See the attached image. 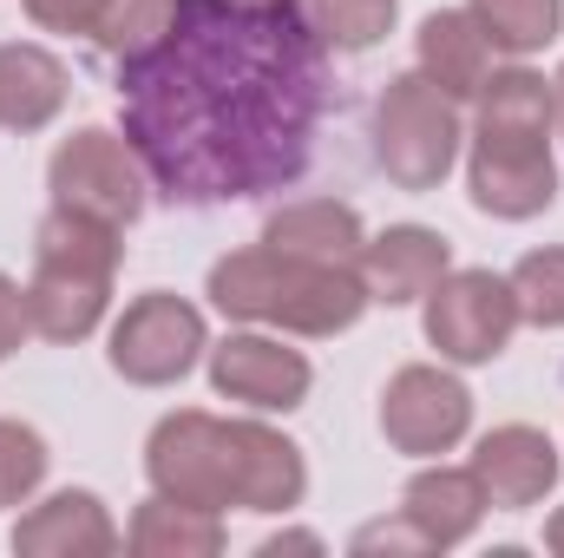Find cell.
I'll use <instances>...</instances> for the list:
<instances>
[{
  "label": "cell",
  "instance_id": "1",
  "mask_svg": "<svg viewBox=\"0 0 564 558\" xmlns=\"http://www.w3.org/2000/svg\"><path fill=\"white\" fill-rule=\"evenodd\" d=\"M328 46L302 0H171L164 33L119 66L126 144L177 204L263 197L308 171Z\"/></svg>",
  "mask_w": 564,
  "mask_h": 558
},
{
  "label": "cell",
  "instance_id": "2",
  "mask_svg": "<svg viewBox=\"0 0 564 558\" xmlns=\"http://www.w3.org/2000/svg\"><path fill=\"white\" fill-rule=\"evenodd\" d=\"M473 151H466V191L486 217L525 224L558 204V158H552V126L558 99L552 79L532 66H492L486 86L473 93Z\"/></svg>",
  "mask_w": 564,
  "mask_h": 558
},
{
  "label": "cell",
  "instance_id": "3",
  "mask_svg": "<svg viewBox=\"0 0 564 558\" xmlns=\"http://www.w3.org/2000/svg\"><path fill=\"white\" fill-rule=\"evenodd\" d=\"M210 302L230 322H270L289 335H341L368 315V282H361V264H308L276 244H257L210 264Z\"/></svg>",
  "mask_w": 564,
  "mask_h": 558
},
{
  "label": "cell",
  "instance_id": "4",
  "mask_svg": "<svg viewBox=\"0 0 564 558\" xmlns=\"http://www.w3.org/2000/svg\"><path fill=\"white\" fill-rule=\"evenodd\" d=\"M126 264V244L112 224L53 204L33 230V277H26V315L33 335L46 342H86L106 309H112V282Z\"/></svg>",
  "mask_w": 564,
  "mask_h": 558
},
{
  "label": "cell",
  "instance_id": "5",
  "mask_svg": "<svg viewBox=\"0 0 564 558\" xmlns=\"http://www.w3.org/2000/svg\"><path fill=\"white\" fill-rule=\"evenodd\" d=\"M459 99H446L421 66L414 73H394L375 99V158L388 171L394 191H440L453 158H459Z\"/></svg>",
  "mask_w": 564,
  "mask_h": 558
},
{
  "label": "cell",
  "instance_id": "6",
  "mask_svg": "<svg viewBox=\"0 0 564 558\" xmlns=\"http://www.w3.org/2000/svg\"><path fill=\"white\" fill-rule=\"evenodd\" d=\"M144 473H151V493H164V500H184V506H204V513L243 506V486H237V427L204 415V408L164 415L151 427Z\"/></svg>",
  "mask_w": 564,
  "mask_h": 558
},
{
  "label": "cell",
  "instance_id": "7",
  "mask_svg": "<svg viewBox=\"0 0 564 558\" xmlns=\"http://www.w3.org/2000/svg\"><path fill=\"white\" fill-rule=\"evenodd\" d=\"M46 191H53V204L86 211V217H99V224L126 230V224H139L151 178H144L139 151L119 139V132L86 126V132L59 139L53 164H46Z\"/></svg>",
  "mask_w": 564,
  "mask_h": 558
},
{
  "label": "cell",
  "instance_id": "8",
  "mask_svg": "<svg viewBox=\"0 0 564 558\" xmlns=\"http://www.w3.org/2000/svg\"><path fill=\"white\" fill-rule=\"evenodd\" d=\"M210 348L204 335V309H191L171 289H151L139 302H126V315L112 322V375H126L132 388H171L197 368V355Z\"/></svg>",
  "mask_w": 564,
  "mask_h": 558
},
{
  "label": "cell",
  "instance_id": "9",
  "mask_svg": "<svg viewBox=\"0 0 564 558\" xmlns=\"http://www.w3.org/2000/svg\"><path fill=\"white\" fill-rule=\"evenodd\" d=\"M426 342L440 348V362H459V368H479V362H499L512 329H519V302H512V282L492 277V270H446V277L426 289Z\"/></svg>",
  "mask_w": 564,
  "mask_h": 558
},
{
  "label": "cell",
  "instance_id": "10",
  "mask_svg": "<svg viewBox=\"0 0 564 558\" xmlns=\"http://www.w3.org/2000/svg\"><path fill=\"white\" fill-rule=\"evenodd\" d=\"M473 427V395L459 375L433 368V362H408L388 388H381V433L394 453L408 460H440L466 440Z\"/></svg>",
  "mask_w": 564,
  "mask_h": 558
},
{
  "label": "cell",
  "instance_id": "11",
  "mask_svg": "<svg viewBox=\"0 0 564 558\" xmlns=\"http://www.w3.org/2000/svg\"><path fill=\"white\" fill-rule=\"evenodd\" d=\"M308 355L302 348H282L276 335H224L210 348V388L224 401H243L257 415H289L308 401Z\"/></svg>",
  "mask_w": 564,
  "mask_h": 558
},
{
  "label": "cell",
  "instance_id": "12",
  "mask_svg": "<svg viewBox=\"0 0 564 558\" xmlns=\"http://www.w3.org/2000/svg\"><path fill=\"white\" fill-rule=\"evenodd\" d=\"M558 440L545 427H525V420H506L473 447V473L486 486V506H499V513L539 506L558 486Z\"/></svg>",
  "mask_w": 564,
  "mask_h": 558
},
{
  "label": "cell",
  "instance_id": "13",
  "mask_svg": "<svg viewBox=\"0 0 564 558\" xmlns=\"http://www.w3.org/2000/svg\"><path fill=\"white\" fill-rule=\"evenodd\" d=\"M453 270V244L426 224H388L381 237L361 244V282H368V302H388V309H408L426 302V289Z\"/></svg>",
  "mask_w": 564,
  "mask_h": 558
},
{
  "label": "cell",
  "instance_id": "14",
  "mask_svg": "<svg viewBox=\"0 0 564 558\" xmlns=\"http://www.w3.org/2000/svg\"><path fill=\"white\" fill-rule=\"evenodd\" d=\"M13 552L20 558H106V552H119V526H112V513L93 493L66 486V493L40 500L13 526Z\"/></svg>",
  "mask_w": 564,
  "mask_h": 558
},
{
  "label": "cell",
  "instance_id": "15",
  "mask_svg": "<svg viewBox=\"0 0 564 558\" xmlns=\"http://www.w3.org/2000/svg\"><path fill=\"white\" fill-rule=\"evenodd\" d=\"M73 99V73L59 53L33 46V40H7L0 46V126L7 132H40L66 112Z\"/></svg>",
  "mask_w": 564,
  "mask_h": 558
},
{
  "label": "cell",
  "instance_id": "16",
  "mask_svg": "<svg viewBox=\"0 0 564 558\" xmlns=\"http://www.w3.org/2000/svg\"><path fill=\"white\" fill-rule=\"evenodd\" d=\"M237 427V486H243V513H289L308 493V466L302 447L282 440L263 420H230Z\"/></svg>",
  "mask_w": 564,
  "mask_h": 558
},
{
  "label": "cell",
  "instance_id": "17",
  "mask_svg": "<svg viewBox=\"0 0 564 558\" xmlns=\"http://www.w3.org/2000/svg\"><path fill=\"white\" fill-rule=\"evenodd\" d=\"M263 244H276L289 257H308V264H361V211L341 204V197H302V204H282L276 217L263 224Z\"/></svg>",
  "mask_w": 564,
  "mask_h": 558
},
{
  "label": "cell",
  "instance_id": "18",
  "mask_svg": "<svg viewBox=\"0 0 564 558\" xmlns=\"http://www.w3.org/2000/svg\"><path fill=\"white\" fill-rule=\"evenodd\" d=\"M401 513L426 533L433 552H446V546H459V539L479 533V519H486V486H479L473 466H426V473L408 480Z\"/></svg>",
  "mask_w": 564,
  "mask_h": 558
},
{
  "label": "cell",
  "instance_id": "19",
  "mask_svg": "<svg viewBox=\"0 0 564 558\" xmlns=\"http://www.w3.org/2000/svg\"><path fill=\"white\" fill-rule=\"evenodd\" d=\"M421 73L446 99H473L492 73V40L479 33V20L466 7H440L421 26Z\"/></svg>",
  "mask_w": 564,
  "mask_h": 558
},
{
  "label": "cell",
  "instance_id": "20",
  "mask_svg": "<svg viewBox=\"0 0 564 558\" xmlns=\"http://www.w3.org/2000/svg\"><path fill=\"white\" fill-rule=\"evenodd\" d=\"M139 558H217L224 552V519L204 513V506H184V500H164L151 493L139 513H132V539Z\"/></svg>",
  "mask_w": 564,
  "mask_h": 558
},
{
  "label": "cell",
  "instance_id": "21",
  "mask_svg": "<svg viewBox=\"0 0 564 558\" xmlns=\"http://www.w3.org/2000/svg\"><path fill=\"white\" fill-rule=\"evenodd\" d=\"M466 13L479 20V33L506 60H525V53L552 46L564 26V0H466Z\"/></svg>",
  "mask_w": 564,
  "mask_h": 558
},
{
  "label": "cell",
  "instance_id": "22",
  "mask_svg": "<svg viewBox=\"0 0 564 558\" xmlns=\"http://www.w3.org/2000/svg\"><path fill=\"white\" fill-rule=\"evenodd\" d=\"M302 13H308V26L322 33V46H335V53H368V46H381V40L394 33L401 0H302Z\"/></svg>",
  "mask_w": 564,
  "mask_h": 558
},
{
  "label": "cell",
  "instance_id": "23",
  "mask_svg": "<svg viewBox=\"0 0 564 558\" xmlns=\"http://www.w3.org/2000/svg\"><path fill=\"white\" fill-rule=\"evenodd\" d=\"M512 302H519V322L532 329H564V250L545 244V250H525L512 264Z\"/></svg>",
  "mask_w": 564,
  "mask_h": 558
},
{
  "label": "cell",
  "instance_id": "24",
  "mask_svg": "<svg viewBox=\"0 0 564 558\" xmlns=\"http://www.w3.org/2000/svg\"><path fill=\"white\" fill-rule=\"evenodd\" d=\"M164 20H171V0H106L93 40L112 53V66H126V60H139L144 46L164 33Z\"/></svg>",
  "mask_w": 564,
  "mask_h": 558
},
{
  "label": "cell",
  "instance_id": "25",
  "mask_svg": "<svg viewBox=\"0 0 564 558\" xmlns=\"http://www.w3.org/2000/svg\"><path fill=\"white\" fill-rule=\"evenodd\" d=\"M46 440L26 420H0V506H26L46 480Z\"/></svg>",
  "mask_w": 564,
  "mask_h": 558
},
{
  "label": "cell",
  "instance_id": "26",
  "mask_svg": "<svg viewBox=\"0 0 564 558\" xmlns=\"http://www.w3.org/2000/svg\"><path fill=\"white\" fill-rule=\"evenodd\" d=\"M26 13H33V26H46V33H99L106 0H26Z\"/></svg>",
  "mask_w": 564,
  "mask_h": 558
},
{
  "label": "cell",
  "instance_id": "27",
  "mask_svg": "<svg viewBox=\"0 0 564 558\" xmlns=\"http://www.w3.org/2000/svg\"><path fill=\"white\" fill-rule=\"evenodd\" d=\"M355 552H433L426 533L401 513V519H381V526H361L355 533Z\"/></svg>",
  "mask_w": 564,
  "mask_h": 558
},
{
  "label": "cell",
  "instance_id": "28",
  "mask_svg": "<svg viewBox=\"0 0 564 558\" xmlns=\"http://www.w3.org/2000/svg\"><path fill=\"white\" fill-rule=\"evenodd\" d=\"M33 335V315H26V289L13 277H0V362L20 355V342Z\"/></svg>",
  "mask_w": 564,
  "mask_h": 558
},
{
  "label": "cell",
  "instance_id": "29",
  "mask_svg": "<svg viewBox=\"0 0 564 558\" xmlns=\"http://www.w3.org/2000/svg\"><path fill=\"white\" fill-rule=\"evenodd\" d=\"M276 552H322V539H315V533H282V539L263 546V558H276Z\"/></svg>",
  "mask_w": 564,
  "mask_h": 558
},
{
  "label": "cell",
  "instance_id": "30",
  "mask_svg": "<svg viewBox=\"0 0 564 558\" xmlns=\"http://www.w3.org/2000/svg\"><path fill=\"white\" fill-rule=\"evenodd\" d=\"M545 546H552V552L564 558V506L552 513V519H545Z\"/></svg>",
  "mask_w": 564,
  "mask_h": 558
},
{
  "label": "cell",
  "instance_id": "31",
  "mask_svg": "<svg viewBox=\"0 0 564 558\" xmlns=\"http://www.w3.org/2000/svg\"><path fill=\"white\" fill-rule=\"evenodd\" d=\"M552 99H558V132H564V66H558V79H552Z\"/></svg>",
  "mask_w": 564,
  "mask_h": 558
},
{
  "label": "cell",
  "instance_id": "32",
  "mask_svg": "<svg viewBox=\"0 0 564 558\" xmlns=\"http://www.w3.org/2000/svg\"><path fill=\"white\" fill-rule=\"evenodd\" d=\"M250 7H276V0H250Z\"/></svg>",
  "mask_w": 564,
  "mask_h": 558
}]
</instances>
